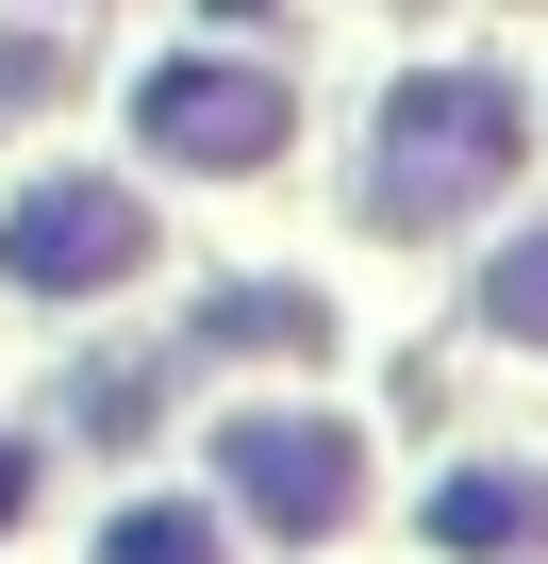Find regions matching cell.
<instances>
[{"label":"cell","mask_w":548,"mask_h":564,"mask_svg":"<svg viewBox=\"0 0 548 564\" xmlns=\"http://www.w3.org/2000/svg\"><path fill=\"white\" fill-rule=\"evenodd\" d=\"M216 465H233V498H249L266 531H350V514H366V448H350L333 415H233Z\"/></svg>","instance_id":"4"},{"label":"cell","mask_w":548,"mask_h":564,"mask_svg":"<svg viewBox=\"0 0 548 564\" xmlns=\"http://www.w3.org/2000/svg\"><path fill=\"white\" fill-rule=\"evenodd\" d=\"M51 67H67L51 34H0V117H18V100H51Z\"/></svg>","instance_id":"8"},{"label":"cell","mask_w":548,"mask_h":564,"mask_svg":"<svg viewBox=\"0 0 548 564\" xmlns=\"http://www.w3.org/2000/svg\"><path fill=\"white\" fill-rule=\"evenodd\" d=\"M100 564H216V531H200V514H166V498H150V514H117V547H100Z\"/></svg>","instance_id":"7"},{"label":"cell","mask_w":548,"mask_h":564,"mask_svg":"<svg viewBox=\"0 0 548 564\" xmlns=\"http://www.w3.org/2000/svg\"><path fill=\"white\" fill-rule=\"evenodd\" d=\"M498 166H515V84H482V67H449V84H399L366 216H383V232H432V216L498 199Z\"/></svg>","instance_id":"1"},{"label":"cell","mask_w":548,"mask_h":564,"mask_svg":"<svg viewBox=\"0 0 548 564\" xmlns=\"http://www.w3.org/2000/svg\"><path fill=\"white\" fill-rule=\"evenodd\" d=\"M432 547L531 564V547H548V481H531V465H449V481H432Z\"/></svg>","instance_id":"5"},{"label":"cell","mask_w":548,"mask_h":564,"mask_svg":"<svg viewBox=\"0 0 548 564\" xmlns=\"http://www.w3.org/2000/svg\"><path fill=\"white\" fill-rule=\"evenodd\" d=\"M18 514H34V448L0 432V531H18Z\"/></svg>","instance_id":"9"},{"label":"cell","mask_w":548,"mask_h":564,"mask_svg":"<svg viewBox=\"0 0 548 564\" xmlns=\"http://www.w3.org/2000/svg\"><path fill=\"white\" fill-rule=\"evenodd\" d=\"M0 265H18L34 300H100V282L150 265V199L133 183H34L18 216H0Z\"/></svg>","instance_id":"3"},{"label":"cell","mask_w":548,"mask_h":564,"mask_svg":"<svg viewBox=\"0 0 548 564\" xmlns=\"http://www.w3.org/2000/svg\"><path fill=\"white\" fill-rule=\"evenodd\" d=\"M482 333H515V349H548V232H515V249L482 265Z\"/></svg>","instance_id":"6"},{"label":"cell","mask_w":548,"mask_h":564,"mask_svg":"<svg viewBox=\"0 0 548 564\" xmlns=\"http://www.w3.org/2000/svg\"><path fill=\"white\" fill-rule=\"evenodd\" d=\"M133 133L166 166H266V150L300 133V100H283V67H249V51H166L133 84Z\"/></svg>","instance_id":"2"}]
</instances>
